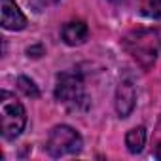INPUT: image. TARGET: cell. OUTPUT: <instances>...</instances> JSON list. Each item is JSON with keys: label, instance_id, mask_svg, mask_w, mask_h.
<instances>
[{"label": "cell", "instance_id": "6da1fadb", "mask_svg": "<svg viewBox=\"0 0 161 161\" xmlns=\"http://www.w3.org/2000/svg\"><path fill=\"white\" fill-rule=\"evenodd\" d=\"M55 99L70 112H86L89 108V97L86 93L84 80L74 70H64L57 74Z\"/></svg>", "mask_w": 161, "mask_h": 161}, {"label": "cell", "instance_id": "7a4b0ae2", "mask_svg": "<svg viewBox=\"0 0 161 161\" xmlns=\"http://www.w3.org/2000/svg\"><path fill=\"white\" fill-rule=\"evenodd\" d=\"M0 119H2V136L6 140L17 138L27 125V112L23 104L10 91H0Z\"/></svg>", "mask_w": 161, "mask_h": 161}, {"label": "cell", "instance_id": "3957f363", "mask_svg": "<svg viewBox=\"0 0 161 161\" xmlns=\"http://www.w3.org/2000/svg\"><path fill=\"white\" fill-rule=\"evenodd\" d=\"M84 140L80 136V133L68 125H57L49 131L46 150L51 157H72L82 152Z\"/></svg>", "mask_w": 161, "mask_h": 161}, {"label": "cell", "instance_id": "277c9868", "mask_svg": "<svg viewBox=\"0 0 161 161\" xmlns=\"http://www.w3.org/2000/svg\"><path fill=\"white\" fill-rule=\"evenodd\" d=\"M125 49L142 64V66H150L155 61V32L150 31H136L131 36H127L123 40Z\"/></svg>", "mask_w": 161, "mask_h": 161}, {"label": "cell", "instance_id": "5b68a950", "mask_svg": "<svg viewBox=\"0 0 161 161\" xmlns=\"http://www.w3.org/2000/svg\"><path fill=\"white\" fill-rule=\"evenodd\" d=\"M136 104V89L131 80H123L116 89V112L119 118H127Z\"/></svg>", "mask_w": 161, "mask_h": 161}, {"label": "cell", "instance_id": "8992f818", "mask_svg": "<svg viewBox=\"0 0 161 161\" xmlns=\"http://www.w3.org/2000/svg\"><path fill=\"white\" fill-rule=\"evenodd\" d=\"M0 15L6 31H23L27 27V17L14 0H0Z\"/></svg>", "mask_w": 161, "mask_h": 161}, {"label": "cell", "instance_id": "52a82bcc", "mask_svg": "<svg viewBox=\"0 0 161 161\" xmlns=\"http://www.w3.org/2000/svg\"><path fill=\"white\" fill-rule=\"evenodd\" d=\"M61 34L66 46H82L89 36V29L84 21H70L63 27Z\"/></svg>", "mask_w": 161, "mask_h": 161}, {"label": "cell", "instance_id": "ba28073f", "mask_svg": "<svg viewBox=\"0 0 161 161\" xmlns=\"http://www.w3.org/2000/svg\"><path fill=\"white\" fill-rule=\"evenodd\" d=\"M146 144V129L144 127H135L125 135V146L131 153H140Z\"/></svg>", "mask_w": 161, "mask_h": 161}, {"label": "cell", "instance_id": "9c48e42d", "mask_svg": "<svg viewBox=\"0 0 161 161\" xmlns=\"http://www.w3.org/2000/svg\"><path fill=\"white\" fill-rule=\"evenodd\" d=\"M17 86H19V89H21L27 97H32V99H38V97H40L38 86L32 82L31 78H27V76H19V78H17Z\"/></svg>", "mask_w": 161, "mask_h": 161}, {"label": "cell", "instance_id": "30bf717a", "mask_svg": "<svg viewBox=\"0 0 161 161\" xmlns=\"http://www.w3.org/2000/svg\"><path fill=\"white\" fill-rule=\"evenodd\" d=\"M148 14L155 19H161V0H150L148 4Z\"/></svg>", "mask_w": 161, "mask_h": 161}, {"label": "cell", "instance_id": "8fae6325", "mask_svg": "<svg viewBox=\"0 0 161 161\" xmlns=\"http://www.w3.org/2000/svg\"><path fill=\"white\" fill-rule=\"evenodd\" d=\"M155 157H157V159H161V144H159V146H157V150H155Z\"/></svg>", "mask_w": 161, "mask_h": 161}, {"label": "cell", "instance_id": "7c38bea8", "mask_svg": "<svg viewBox=\"0 0 161 161\" xmlns=\"http://www.w3.org/2000/svg\"><path fill=\"white\" fill-rule=\"evenodd\" d=\"M46 2H49V4H57L59 0H46Z\"/></svg>", "mask_w": 161, "mask_h": 161}, {"label": "cell", "instance_id": "4fadbf2b", "mask_svg": "<svg viewBox=\"0 0 161 161\" xmlns=\"http://www.w3.org/2000/svg\"><path fill=\"white\" fill-rule=\"evenodd\" d=\"M110 2H119V0H110Z\"/></svg>", "mask_w": 161, "mask_h": 161}]
</instances>
